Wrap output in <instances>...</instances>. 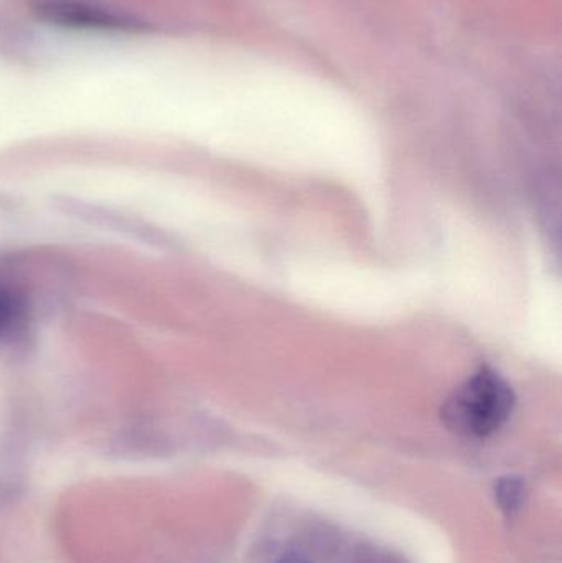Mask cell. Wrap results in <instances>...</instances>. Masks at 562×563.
Returning a JSON list of instances; mask_svg holds the SVG:
<instances>
[{
    "label": "cell",
    "instance_id": "obj_1",
    "mask_svg": "<svg viewBox=\"0 0 562 563\" xmlns=\"http://www.w3.org/2000/svg\"><path fill=\"white\" fill-rule=\"evenodd\" d=\"M515 402L510 384L497 371L481 367L448 397L441 410L442 422L458 435L485 439L508 422Z\"/></svg>",
    "mask_w": 562,
    "mask_h": 563
},
{
    "label": "cell",
    "instance_id": "obj_2",
    "mask_svg": "<svg viewBox=\"0 0 562 563\" xmlns=\"http://www.w3.org/2000/svg\"><path fill=\"white\" fill-rule=\"evenodd\" d=\"M53 208L58 213L81 221L89 227L101 228V230L121 234L129 240L139 241V243L148 244L158 250H175L177 246L167 233L158 230L154 224L145 223L139 218L122 213L114 208L104 207V205L73 197H56L53 198Z\"/></svg>",
    "mask_w": 562,
    "mask_h": 563
},
{
    "label": "cell",
    "instance_id": "obj_3",
    "mask_svg": "<svg viewBox=\"0 0 562 563\" xmlns=\"http://www.w3.org/2000/svg\"><path fill=\"white\" fill-rule=\"evenodd\" d=\"M38 13L46 22L71 29L129 30L137 26L128 15L79 0H42Z\"/></svg>",
    "mask_w": 562,
    "mask_h": 563
},
{
    "label": "cell",
    "instance_id": "obj_4",
    "mask_svg": "<svg viewBox=\"0 0 562 563\" xmlns=\"http://www.w3.org/2000/svg\"><path fill=\"white\" fill-rule=\"evenodd\" d=\"M26 321V307L22 295L0 287V343L12 341L22 333Z\"/></svg>",
    "mask_w": 562,
    "mask_h": 563
},
{
    "label": "cell",
    "instance_id": "obj_5",
    "mask_svg": "<svg viewBox=\"0 0 562 563\" xmlns=\"http://www.w3.org/2000/svg\"><path fill=\"white\" fill-rule=\"evenodd\" d=\"M525 492L527 489H525L524 479L517 478V476H505L495 485V499H497L502 511L514 515L524 505Z\"/></svg>",
    "mask_w": 562,
    "mask_h": 563
},
{
    "label": "cell",
    "instance_id": "obj_6",
    "mask_svg": "<svg viewBox=\"0 0 562 563\" xmlns=\"http://www.w3.org/2000/svg\"><path fill=\"white\" fill-rule=\"evenodd\" d=\"M277 563H309L304 561V559L297 558V555H289V558H284L283 561Z\"/></svg>",
    "mask_w": 562,
    "mask_h": 563
}]
</instances>
